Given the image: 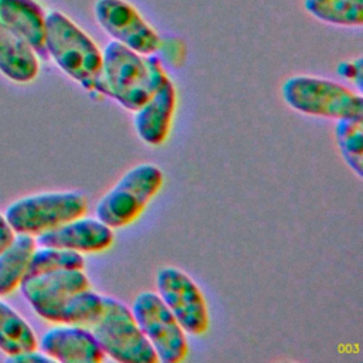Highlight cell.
Returning a JSON list of instances; mask_svg holds the SVG:
<instances>
[{
	"label": "cell",
	"mask_w": 363,
	"mask_h": 363,
	"mask_svg": "<svg viewBox=\"0 0 363 363\" xmlns=\"http://www.w3.org/2000/svg\"><path fill=\"white\" fill-rule=\"evenodd\" d=\"M45 50L65 75L88 92H98L102 51L74 20L58 10L45 16Z\"/></svg>",
	"instance_id": "1"
},
{
	"label": "cell",
	"mask_w": 363,
	"mask_h": 363,
	"mask_svg": "<svg viewBox=\"0 0 363 363\" xmlns=\"http://www.w3.org/2000/svg\"><path fill=\"white\" fill-rule=\"evenodd\" d=\"M282 98L292 109L326 119L363 116V98L346 85L313 75H292L281 88Z\"/></svg>",
	"instance_id": "2"
},
{
	"label": "cell",
	"mask_w": 363,
	"mask_h": 363,
	"mask_svg": "<svg viewBox=\"0 0 363 363\" xmlns=\"http://www.w3.org/2000/svg\"><path fill=\"white\" fill-rule=\"evenodd\" d=\"M163 172L153 163L129 169L96 204V218L111 228L132 224L163 186Z\"/></svg>",
	"instance_id": "3"
},
{
	"label": "cell",
	"mask_w": 363,
	"mask_h": 363,
	"mask_svg": "<svg viewBox=\"0 0 363 363\" xmlns=\"http://www.w3.org/2000/svg\"><path fill=\"white\" fill-rule=\"evenodd\" d=\"M102 352L121 363H156L159 357L143 335L132 311L118 299L104 296V311L92 325Z\"/></svg>",
	"instance_id": "4"
},
{
	"label": "cell",
	"mask_w": 363,
	"mask_h": 363,
	"mask_svg": "<svg viewBox=\"0 0 363 363\" xmlns=\"http://www.w3.org/2000/svg\"><path fill=\"white\" fill-rule=\"evenodd\" d=\"M98 92L112 96L119 105L135 112L153 92L145 55L109 41L102 51Z\"/></svg>",
	"instance_id": "5"
},
{
	"label": "cell",
	"mask_w": 363,
	"mask_h": 363,
	"mask_svg": "<svg viewBox=\"0 0 363 363\" xmlns=\"http://www.w3.org/2000/svg\"><path fill=\"white\" fill-rule=\"evenodd\" d=\"M88 201L78 191H44L14 200L4 211L11 230L33 237L82 217Z\"/></svg>",
	"instance_id": "6"
},
{
	"label": "cell",
	"mask_w": 363,
	"mask_h": 363,
	"mask_svg": "<svg viewBox=\"0 0 363 363\" xmlns=\"http://www.w3.org/2000/svg\"><path fill=\"white\" fill-rule=\"evenodd\" d=\"M130 311L160 362L179 363L187 357L186 332L157 294L140 292Z\"/></svg>",
	"instance_id": "7"
},
{
	"label": "cell",
	"mask_w": 363,
	"mask_h": 363,
	"mask_svg": "<svg viewBox=\"0 0 363 363\" xmlns=\"http://www.w3.org/2000/svg\"><path fill=\"white\" fill-rule=\"evenodd\" d=\"M94 16L113 41L140 55H152L160 50L162 37L128 0H96Z\"/></svg>",
	"instance_id": "8"
},
{
	"label": "cell",
	"mask_w": 363,
	"mask_h": 363,
	"mask_svg": "<svg viewBox=\"0 0 363 363\" xmlns=\"http://www.w3.org/2000/svg\"><path fill=\"white\" fill-rule=\"evenodd\" d=\"M156 289L184 332L203 335L210 325L206 298L197 284L182 269L163 267L156 274Z\"/></svg>",
	"instance_id": "9"
},
{
	"label": "cell",
	"mask_w": 363,
	"mask_h": 363,
	"mask_svg": "<svg viewBox=\"0 0 363 363\" xmlns=\"http://www.w3.org/2000/svg\"><path fill=\"white\" fill-rule=\"evenodd\" d=\"M38 349L62 363H99L105 353L91 330L79 325H57L48 329L38 342Z\"/></svg>",
	"instance_id": "10"
},
{
	"label": "cell",
	"mask_w": 363,
	"mask_h": 363,
	"mask_svg": "<svg viewBox=\"0 0 363 363\" xmlns=\"http://www.w3.org/2000/svg\"><path fill=\"white\" fill-rule=\"evenodd\" d=\"M35 242L77 252H101L112 245L113 231L98 218L78 217L35 235Z\"/></svg>",
	"instance_id": "11"
},
{
	"label": "cell",
	"mask_w": 363,
	"mask_h": 363,
	"mask_svg": "<svg viewBox=\"0 0 363 363\" xmlns=\"http://www.w3.org/2000/svg\"><path fill=\"white\" fill-rule=\"evenodd\" d=\"M176 106L177 91L169 78L135 111L133 125L138 136L150 146L162 145L170 133Z\"/></svg>",
	"instance_id": "12"
},
{
	"label": "cell",
	"mask_w": 363,
	"mask_h": 363,
	"mask_svg": "<svg viewBox=\"0 0 363 363\" xmlns=\"http://www.w3.org/2000/svg\"><path fill=\"white\" fill-rule=\"evenodd\" d=\"M34 312L47 322L57 325L92 326L104 311V296L91 288L33 306Z\"/></svg>",
	"instance_id": "13"
},
{
	"label": "cell",
	"mask_w": 363,
	"mask_h": 363,
	"mask_svg": "<svg viewBox=\"0 0 363 363\" xmlns=\"http://www.w3.org/2000/svg\"><path fill=\"white\" fill-rule=\"evenodd\" d=\"M45 11L37 0H0V26L26 40L38 57L47 58Z\"/></svg>",
	"instance_id": "14"
},
{
	"label": "cell",
	"mask_w": 363,
	"mask_h": 363,
	"mask_svg": "<svg viewBox=\"0 0 363 363\" xmlns=\"http://www.w3.org/2000/svg\"><path fill=\"white\" fill-rule=\"evenodd\" d=\"M89 279L82 269H57L26 277L20 291L33 306L89 288Z\"/></svg>",
	"instance_id": "15"
},
{
	"label": "cell",
	"mask_w": 363,
	"mask_h": 363,
	"mask_svg": "<svg viewBox=\"0 0 363 363\" xmlns=\"http://www.w3.org/2000/svg\"><path fill=\"white\" fill-rule=\"evenodd\" d=\"M40 57L20 35L0 26V72L13 82L28 84L40 72Z\"/></svg>",
	"instance_id": "16"
},
{
	"label": "cell",
	"mask_w": 363,
	"mask_h": 363,
	"mask_svg": "<svg viewBox=\"0 0 363 363\" xmlns=\"http://www.w3.org/2000/svg\"><path fill=\"white\" fill-rule=\"evenodd\" d=\"M35 247L37 242L33 235L16 233L13 240L0 251V298L20 286L27 275Z\"/></svg>",
	"instance_id": "17"
},
{
	"label": "cell",
	"mask_w": 363,
	"mask_h": 363,
	"mask_svg": "<svg viewBox=\"0 0 363 363\" xmlns=\"http://www.w3.org/2000/svg\"><path fill=\"white\" fill-rule=\"evenodd\" d=\"M38 349V339L27 320L0 299V350L9 356Z\"/></svg>",
	"instance_id": "18"
},
{
	"label": "cell",
	"mask_w": 363,
	"mask_h": 363,
	"mask_svg": "<svg viewBox=\"0 0 363 363\" xmlns=\"http://www.w3.org/2000/svg\"><path fill=\"white\" fill-rule=\"evenodd\" d=\"M302 4L308 14L326 24L349 28L363 24V0H302Z\"/></svg>",
	"instance_id": "19"
},
{
	"label": "cell",
	"mask_w": 363,
	"mask_h": 363,
	"mask_svg": "<svg viewBox=\"0 0 363 363\" xmlns=\"http://www.w3.org/2000/svg\"><path fill=\"white\" fill-rule=\"evenodd\" d=\"M335 138L347 166L362 177L363 172V116L336 121Z\"/></svg>",
	"instance_id": "20"
},
{
	"label": "cell",
	"mask_w": 363,
	"mask_h": 363,
	"mask_svg": "<svg viewBox=\"0 0 363 363\" xmlns=\"http://www.w3.org/2000/svg\"><path fill=\"white\" fill-rule=\"evenodd\" d=\"M84 257L81 252L37 245L27 269V275H35L57 269H84Z\"/></svg>",
	"instance_id": "21"
},
{
	"label": "cell",
	"mask_w": 363,
	"mask_h": 363,
	"mask_svg": "<svg viewBox=\"0 0 363 363\" xmlns=\"http://www.w3.org/2000/svg\"><path fill=\"white\" fill-rule=\"evenodd\" d=\"M339 75L354 81L357 85V89L362 88V60L357 58L354 61H347V62H342L337 68Z\"/></svg>",
	"instance_id": "22"
},
{
	"label": "cell",
	"mask_w": 363,
	"mask_h": 363,
	"mask_svg": "<svg viewBox=\"0 0 363 363\" xmlns=\"http://www.w3.org/2000/svg\"><path fill=\"white\" fill-rule=\"evenodd\" d=\"M9 362H16V363H40V362H51L48 356H45L41 350L35 349L31 352H23L14 356L6 357Z\"/></svg>",
	"instance_id": "23"
},
{
	"label": "cell",
	"mask_w": 363,
	"mask_h": 363,
	"mask_svg": "<svg viewBox=\"0 0 363 363\" xmlns=\"http://www.w3.org/2000/svg\"><path fill=\"white\" fill-rule=\"evenodd\" d=\"M14 231L11 230L9 221L6 220L4 214L0 213V251L13 240L14 237Z\"/></svg>",
	"instance_id": "24"
}]
</instances>
